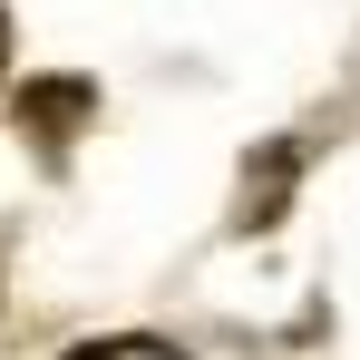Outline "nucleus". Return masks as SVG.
Segmentation results:
<instances>
[{"instance_id":"f257e3e1","label":"nucleus","mask_w":360,"mask_h":360,"mask_svg":"<svg viewBox=\"0 0 360 360\" xmlns=\"http://www.w3.org/2000/svg\"><path fill=\"white\" fill-rule=\"evenodd\" d=\"M10 117H20V136H30V146H39L49 166H68L78 127L98 117V78H68V68H49V78H20Z\"/></svg>"},{"instance_id":"f03ea898","label":"nucleus","mask_w":360,"mask_h":360,"mask_svg":"<svg viewBox=\"0 0 360 360\" xmlns=\"http://www.w3.org/2000/svg\"><path fill=\"white\" fill-rule=\"evenodd\" d=\"M292 176H302V136H273V146H253V156H243V195H234V234H263V224H283V205H292Z\"/></svg>"},{"instance_id":"7ed1b4c3","label":"nucleus","mask_w":360,"mask_h":360,"mask_svg":"<svg viewBox=\"0 0 360 360\" xmlns=\"http://www.w3.org/2000/svg\"><path fill=\"white\" fill-rule=\"evenodd\" d=\"M78 360H185L176 341H146V331H127V341H88Z\"/></svg>"},{"instance_id":"20e7f679","label":"nucleus","mask_w":360,"mask_h":360,"mask_svg":"<svg viewBox=\"0 0 360 360\" xmlns=\"http://www.w3.org/2000/svg\"><path fill=\"white\" fill-rule=\"evenodd\" d=\"M0 68H10V10H0Z\"/></svg>"}]
</instances>
